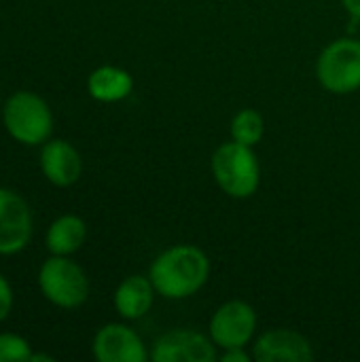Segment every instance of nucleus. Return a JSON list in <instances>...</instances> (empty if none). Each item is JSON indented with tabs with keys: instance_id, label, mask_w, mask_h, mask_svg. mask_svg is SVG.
<instances>
[{
	"instance_id": "19",
	"label": "nucleus",
	"mask_w": 360,
	"mask_h": 362,
	"mask_svg": "<svg viewBox=\"0 0 360 362\" xmlns=\"http://www.w3.org/2000/svg\"><path fill=\"white\" fill-rule=\"evenodd\" d=\"M342 4L346 6V11L352 15L354 21H360V0H342Z\"/></svg>"
},
{
	"instance_id": "8",
	"label": "nucleus",
	"mask_w": 360,
	"mask_h": 362,
	"mask_svg": "<svg viewBox=\"0 0 360 362\" xmlns=\"http://www.w3.org/2000/svg\"><path fill=\"white\" fill-rule=\"evenodd\" d=\"M155 362H214L216 346L210 337L191 329H174L157 337L151 350Z\"/></svg>"
},
{
	"instance_id": "13",
	"label": "nucleus",
	"mask_w": 360,
	"mask_h": 362,
	"mask_svg": "<svg viewBox=\"0 0 360 362\" xmlns=\"http://www.w3.org/2000/svg\"><path fill=\"white\" fill-rule=\"evenodd\" d=\"M134 91V76L119 66H100L87 76V93L95 102L112 104Z\"/></svg>"
},
{
	"instance_id": "9",
	"label": "nucleus",
	"mask_w": 360,
	"mask_h": 362,
	"mask_svg": "<svg viewBox=\"0 0 360 362\" xmlns=\"http://www.w3.org/2000/svg\"><path fill=\"white\" fill-rule=\"evenodd\" d=\"M91 350L98 362H146L151 358L140 335L121 322H108L98 329Z\"/></svg>"
},
{
	"instance_id": "4",
	"label": "nucleus",
	"mask_w": 360,
	"mask_h": 362,
	"mask_svg": "<svg viewBox=\"0 0 360 362\" xmlns=\"http://www.w3.org/2000/svg\"><path fill=\"white\" fill-rule=\"evenodd\" d=\"M42 297L62 310H76L89 297V278L70 257L51 255L36 276Z\"/></svg>"
},
{
	"instance_id": "5",
	"label": "nucleus",
	"mask_w": 360,
	"mask_h": 362,
	"mask_svg": "<svg viewBox=\"0 0 360 362\" xmlns=\"http://www.w3.org/2000/svg\"><path fill=\"white\" fill-rule=\"evenodd\" d=\"M318 83L335 93L348 95L360 89V40L335 38L329 42L316 62Z\"/></svg>"
},
{
	"instance_id": "7",
	"label": "nucleus",
	"mask_w": 360,
	"mask_h": 362,
	"mask_svg": "<svg viewBox=\"0 0 360 362\" xmlns=\"http://www.w3.org/2000/svg\"><path fill=\"white\" fill-rule=\"evenodd\" d=\"M32 212L28 202L6 189L0 187V257L19 255L32 240Z\"/></svg>"
},
{
	"instance_id": "1",
	"label": "nucleus",
	"mask_w": 360,
	"mask_h": 362,
	"mask_svg": "<svg viewBox=\"0 0 360 362\" xmlns=\"http://www.w3.org/2000/svg\"><path fill=\"white\" fill-rule=\"evenodd\" d=\"M149 278L157 295L180 301L206 286L210 278V259L193 244H176L151 263Z\"/></svg>"
},
{
	"instance_id": "12",
	"label": "nucleus",
	"mask_w": 360,
	"mask_h": 362,
	"mask_svg": "<svg viewBox=\"0 0 360 362\" xmlns=\"http://www.w3.org/2000/svg\"><path fill=\"white\" fill-rule=\"evenodd\" d=\"M155 293L157 291L149 276H127L117 286L112 303L123 320H138L151 312Z\"/></svg>"
},
{
	"instance_id": "14",
	"label": "nucleus",
	"mask_w": 360,
	"mask_h": 362,
	"mask_svg": "<svg viewBox=\"0 0 360 362\" xmlns=\"http://www.w3.org/2000/svg\"><path fill=\"white\" fill-rule=\"evenodd\" d=\"M85 240H87V225L76 214L57 216L49 225L47 235H45L47 250L51 255H59V257H72L74 252H79L83 248Z\"/></svg>"
},
{
	"instance_id": "6",
	"label": "nucleus",
	"mask_w": 360,
	"mask_h": 362,
	"mask_svg": "<svg viewBox=\"0 0 360 362\" xmlns=\"http://www.w3.org/2000/svg\"><path fill=\"white\" fill-rule=\"evenodd\" d=\"M257 333V312L250 303L233 299L223 303L210 318V339L216 348H246Z\"/></svg>"
},
{
	"instance_id": "10",
	"label": "nucleus",
	"mask_w": 360,
	"mask_h": 362,
	"mask_svg": "<svg viewBox=\"0 0 360 362\" xmlns=\"http://www.w3.org/2000/svg\"><path fill=\"white\" fill-rule=\"evenodd\" d=\"M252 358L257 362H310L314 348L310 339L293 329H269L252 344Z\"/></svg>"
},
{
	"instance_id": "18",
	"label": "nucleus",
	"mask_w": 360,
	"mask_h": 362,
	"mask_svg": "<svg viewBox=\"0 0 360 362\" xmlns=\"http://www.w3.org/2000/svg\"><path fill=\"white\" fill-rule=\"evenodd\" d=\"M219 361L223 362H250L252 361V354H246L244 348H229V350H223Z\"/></svg>"
},
{
	"instance_id": "3",
	"label": "nucleus",
	"mask_w": 360,
	"mask_h": 362,
	"mask_svg": "<svg viewBox=\"0 0 360 362\" xmlns=\"http://www.w3.org/2000/svg\"><path fill=\"white\" fill-rule=\"evenodd\" d=\"M6 134L23 146H42L53 132V112L34 91H15L2 106Z\"/></svg>"
},
{
	"instance_id": "2",
	"label": "nucleus",
	"mask_w": 360,
	"mask_h": 362,
	"mask_svg": "<svg viewBox=\"0 0 360 362\" xmlns=\"http://www.w3.org/2000/svg\"><path fill=\"white\" fill-rule=\"evenodd\" d=\"M212 176L223 193L233 199H248L261 185V165L252 146L236 140L221 144L212 153Z\"/></svg>"
},
{
	"instance_id": "11",
	"label": "nucleus",
	"mask_w": 360,
	"mask_h": 362,
	"mask_svg": "<svg viewBox=\"0 0 360 362\" xmlns=\"http://www.w3.org/2000/svg\"><path fill=\"white\" fill-rule=\"evenodd\" d=\"M42 176L59 189H68L79 182L83 174V159L79 151L62 138H49L40 146V159H38Z\"/></svg>"
},
{
	"instance_id": "17",
	"label": "nucleus",
	"mask_w": 360,
	"mask_h": 362,
	"mask_svg": "<svg viewBox=\"0 0 360 362\" xmlns=\"http://www.w3.org/2000/svg\"><path fill=\"white\" fill-rule=\"evenodd\" d=\"M13 310V288L8 280L0 274V325L11 316Z\"/></svg>"
},
{
	"instance_id": "20",
	"label": "nucleus",
	"mask_w": 360,
	"mask_h": 362,
	"mask_svg": "<svg viewBox=\"0 0 360 362\" xmlns=\"http://www.w3.org/2000/svg\"><path fill=\"white\" fill-rule=\"evenodd\" d=\"M53 362L55 361V358H53V356H49V354H34V352H32V358H30V362Z\"/></svg>"
},
{
	"instance_id": "15",
	"label": "nucleus",
	"mask_w": 360,
	"mask_h": 362,
	"mask_svg": "<svg viewBox=\"0 0 360 362\" xmlns=\"http://www.w3.org/2000/svg\"><path fill=\"white\" fill-rule=\"evenodd\" d=\"M229 129H231V140L246 146H257L265 134V121L255 108H242L231 119Z\"/></svg>"
},
{
	"instance_id": "16",
	"label": "nucleus",
	"mask_w": 360,
	"mask_h": 362,
	"mask_svg": "<svg viewBox=\"0 0 360 362\" xmlns=\"http://www.w3.org/2000/svg\"><path fill=\"white\" fill-rule=\"evenodd\" d=\"M32 346L17 333H0V362H30Z\"/></svg>"
}]
</instances>
